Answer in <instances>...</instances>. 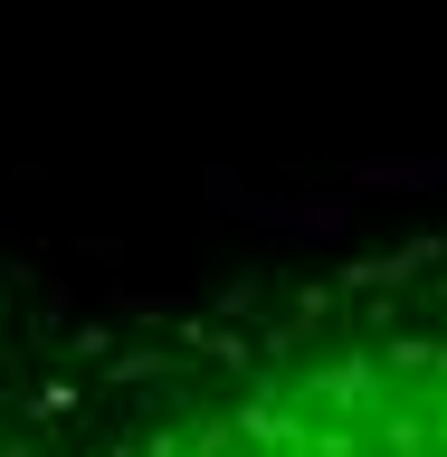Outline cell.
<instances>
[{"label":"cell","mask_w":447,"mask_h":457,"mask_svg":"<svg viewBox=\"0 0 447 457\" xmlns=\"http://www.w3.org/2000/svg\"><path fill=\"white\" fill-rule=\"evenodd\" d=\"M0 457H447V210L200 277H0Z\"/></svg>","instance_id":"obj_1"}]
</instances>
